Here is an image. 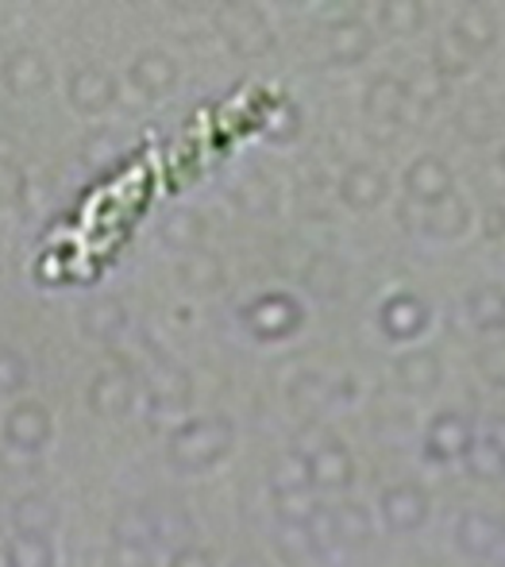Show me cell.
Wrapping results in <instances>:
<instances>
[{
  "instance_id": "obj_42",
  "label": "cell",
  "mask_w": 505,
  "mask_h": 567,
  "mask_svg": "<svg viewBox=\"0 0 505 567\" xmlns=\"http://www.w3.org/2000/svg\"><path fill=\"white\" fill-rule=\"evenodd\" d=\"M405 90H409V101H421V105L429 109L432 101H440V97H444V93H447V82L436 74V70L429 66L421 78H416V85H405Z\"/></svg>"
},
{
  "instance_id": "obj_1",
  "label": "cell",
  "mask_w": 505,
  "mask_h": 567,
  "mask_svg": "<svg viewBox=\"0 0 505 567\" xmlns=\"http://www.w3.org/2000/svg\"><path fill=\"white\" fill-rule=\"evenodd\" d=\"M236 444V425L228 417H194L186 425H178L166 441V460L174 471H208L216 463H224V455Z\"/></svg>"
},
{
  "instance_id": "obj_28",
  "label": "cell",
  "mask_w": 505,
  "mask_h": 567,
  "mask_svg": "<svg viewBox=\"0 0 505 567\" xmlns=\"http://www.w3.org/2000/svg\"><path fill=\"white\" fill-rule=\"evenodd\" d=\"M178 282L189 293H213L224 286V262L213 251H189L178 262Z\"/></svg>"
},
{
  "instance_id": "obj_23",
  "label": "cell",
  "mask_w": 505,
  "mask_h": 567,
  "mask_svg": "<svg viewBox=\"0 0 505 567\" xmlns=\"http://www.w3.org/2000/svg\"><path fill=\"white\" fill-rule=\"evenodd\" d=\"M59 525V509L43 494H23L12 502V529L16 537H51V529Z\"/></svg>"
},
{
  "instance_id": "obj_30",
  "label": "cell",
  "mask_w": 505,
  "mask_h": 567,
  "mask_svg": "<svg viewBox=\"0 0 505 567\" xmlns=\"http://www.w3.org/2000/svg\"><path fill=\"white\" fill-rule=\"evenodd\" d=\"M463 467L478 483H502L505 478V449L494 436H475L467 455H463Z\"/></svg>"
},
{
  "instance_id": "obj_25",
  "label": "cell",
  "mask_w": 505,
  "mask_h": 567,
  "mask_svg": "<svg viewBox=\"0 0 505 567\" xmlns=\"http://www.w3.org/2000/svg\"><path fill=\"white\" fill-rule=\"evenodd\" d=\"M124 329H127V309L120 306L116 298H93L90 306L82 309V332L90 340H116V337H124Z\"/></svg>"
},
{
  "instance_id": "obj_46",
  "label": "cell",
  "mask_w": 505,
  "mask_h": 567,
  "mask_svg": "<svg viewBox=\"0 0 505 567\" xmlns=\"http://www.w3.org/2000/svg\"><path fill=\"white\" fill-rule=\"evenodd\" d=\"M231 567H267V564H262L259 556H239V560L231 564Z\"/></svg>"
},
{
  "instance_id": "obj_14",
  "label": "cell",
  "mask_w": 505,
  "mask_h": 567,
  "mask_svg": "<svg viewBox=\"0 0 505 567\" xmlns=\"http://www.w3.org/2000/svg\"><path fill=\"white\" fill-rule=\"evenodd\" d=\"M116 90H120L116 78H112L104 66H97V62H85V66H78L74 74H70V82H66L70 105H74L78 113H85V116H101L104 109H112Z\"/></svg>"
},
{
  "instance_id": "obj_24",
  "label": "cell",
  "mask_w": 505,
  "mask_h": 567,
  "mask_svg": "<svg viewBox=\"0 0 505 567\" xmlns=\"http://www.w3.org/2000/svg\"><path fill=\"white\" fill-rule=\"evenodd\" d=\"M51 82V70H47L43 54L39 51H16L4 59V85L20 97H31V93L47 90Z\"/></svg>"
},
{
  "instance_id": "obj_6",
  "label": "cell",
  "mask_w": 505,
  "mask_h": 567,
  "mask_svg": "<svg viewBox=\"0 0 505 567\" xmlns=\"http://www.w3.org/2000/svg\"><path fill=\"white\" fill-rule=\"evenodd\" d=\"M402 189L413 205H436L455 194V171L440 155H421L405 166Z\"/></svg>"
},
{
  "instance_id": "obj_34",
  "label": "cell",
  "mask_w": 505,
  "mask_h": 567,
  "mask_svg": "<svg viewBox=\"0 0 505 567\" xmlns=\"http://www.w3.org/2000/svg\"><path fill=\"white\" fill-rule=\"evenodd\" d=\"M116 158H124V140L116 132H93L82 147V163L90 166L93 174H104L116 166Z\"/></svg>"
},
{
  "instance_id": "obj_39",
  "label": "cell",
  "mask_w": 505,
  "mask_h": 567,
  "mask_svg": "<svg viewBox=\"0 0 505 567\" xmlns=\"http://www.w3.org/2000/svg\"><path fill=\"white\" fill-rule=\"evenodd\" d=\"M317 506H320V502L312 498V491L275 494V509H278V522H282V525H305Z\"/></svg>"
},
{
  "instance_id": "obj_18",
  "label": "cell",
  "mask_w": 505,
  "mask_h": 567,
  "mask_svg": "<svg viewBox=\"0 0 505 567\" xmlns=\"http://www.w3.org/2000/svg\"><path fill=\"white\" fill-rule=\"evenodd\" d=\"M127 78H132V85L143 97H166V93L178 90L182 70L166 51H143L140 59L127 66Z\"/></svg>"
},
{
  "instance_id": "obj_16",
  "label": "cell",
  "mask_w": 505,
  "mask_h": 567,
  "mask_svg": "<svg viewBox=\"0 0 505 567\" xmlns=\"http://www.w3.org/2000/svg\"><path fill=\"white\" fill-rule=\"evenodd\" d=\"M194 402V382L178 363H158L147 374V405L155 413H182Z\"/></svg>"
},
{
  "instance_id": "obj_17",
  "label": "cell",
  "mask_w": 505,
  "mask_h": 567,
  "mask_svg": "<svg viewBox=\"0 0 505 567\" xmlns=\"http://www.w3.org/2000/svg\"><path fill=\"white\" fill-rule=\"evenodd\" d=\"M135 402V374L127 367H109L93 379L90 405L97 417H124Z\"/></svg>"
},
{
  "instance_id": "obj_33",
  "label": "cell",
  "mask_w": 505,
  "mask_h": 567,
  "mask_svg": "<svg viewBox=\"0 0 505 567\" xmlns=\"http://www.w3.org/2000/svg\"><path fill=\"white\" fill-rule=\"evenodd\" d=\"M236 205L244 213H251V217H270V213L278 209V189L270 178H262V174H251V178H244L236 186Z\"/></svg>"
},
{
  "instance_id": "obj_2",
  "label": "cell",
  "mask_w": 505,
  "mask_h": 567,
  "mask_svg": "<svg viewBox=\"0 0 505 567\" xmlns=\"http://www.w3.org/2000/svg\"><path fill=\"white\" fill-rule=\"evenodd\" d=\"M216 31L239 59H262L275 51V28L259 4H220L216 8Z\"/></svg>"
},
{
  "instance_id": "obj_35",
  "label": "cell",
  "mask_w": 505,
  "mask_h": 567,
  "mask_svg": "<svg viewBox=\"0 0 505 567\" xmlns=\"http://www.w3.org/2000/svg\"><path fill=\"white\" fill-rule=\"evenodd\" d=\"M290 491H312L309 486V471L298 452H286L275 460L270 467V494H290Z\"/></svg>"
},
{
  "instance_id": "obj_22",
  "label": "cell",
  "mask_w": 505,
  "mask_h": 567,
  "mask_svg": "<svg viewBox=\"0 0 505 567\" xmlns=\"http://www.w3.org/2000/svg\"><path fill=\"white\" fill-rule=\"evenodd\" d=\"M112 545L120 553H147L155 548V529H151V509L147 506H127L112 522Z\"/></svg>"
},
{
  "instance_id": "obj_12",
  "label": "cell",
  "mask_w": 505,
  "mask_h": 567,
  "mask_svg": "<svg viewBox=\"0 0 505 567\" xmlns=\"http://www.w3.org/2000/svg\"><path fill=\"white\" fill-rule=\"evenodd\" d=\"M447 43H455V51L467 54V59H478L483 51H491L498 43V16L486 4H463L452 20V35Z\"/></svg>"
},
{
  "instance_id": "obj_10",
  "label": "cell",
  "mask_w": 505,
  "mask_h": 567,
  "mask_svg": "<svg viewBox=\"0 0 505 567\" xmlns=\"http://www.w3.org/2000/svg\"><path fill=\"white\" fill-rule=\"evenodd\" d=\"M305 471H309L312 491H348L355 483V460H351L348 444L328 436L317 452L305 455Z\"/></svg>"
},
{
  "instance_id": "obj_32",
  "label": "cell",
  "mask_w": 505,
  "mask_h": 567,
  "mask_svg": "<svg viewBox=\"0 0 505 567\" xmlns=\"http://www.w3.org/2000/svg\"><path fill=\"white\" fill-rule=\"evenodd\" d=\"M374 16L390 35H416L429 20V8L421 0H382V4H374Z\"/></svg>"
},
{
  "instance_id": "obj_8",
  "label": "cell",
  "mask_w": 505,
  "mask_h": 567,
  "mask_svg": "<svg viewBox=\"0 0 505 567\" xmlns=\"http://www.w3.org/2000/svg\"><path fill=\"white\" fill-rule=\"evenodd\" d=\"M402 225L409 231H421V236L429 239H460L463 231L471 225V209L467 202H460V197H447V202H436V205H421L416 209V217L409 213V205H402Z\"/></svg>"
},
{
  "instance_id": "obj_29",
  "label": "cell",
  "mask_w": 505,
  "mask_h": 567,
  "mask_svg": "<svg viewBox=\"0 0 505 567\" xmlns=\"http://www.w3.org/2000/svg\"><path fill=\"white\" fill-rule=\"evenodd\" d=\"M151 509V529H155V548H186L194 537V522L182 506H147Z\"/></svg>"
},
{
  "instance_id": "obj_47",
  "label": "cell",
  "mask_w": 505,
  "mask_h": 567,
  "mask_svg": "<svg viewBox=\"0 0 505 567\" xmlns=\"http://www.w3.org/2000/svg\"><path fill=\"white\" fill-rule=\"evenodd\" d=\"M498 166H502V174H505V147L498 151Z\"/></svg>"
},
{
  "instance_id": "obj_37",
  "label": "cell",
  "mask_w": 505,
  "mask_h": 567,
  "mask_svg": "<svg viewBox=\"0 0 505 567\" xmlns=\"http://www.w3.org/2000/svg\"><path fill=\"white\" fill-rule=\"evenodd\" d=\"M455 127L475 143L491 140L494 135V109L486 105V101H467V105H460V113H455Z\"/></svg>"
},
{
  "instance_id": "obj_20",
  "label": "cell",
  "mask_w": 505,
  "mask_h": 567,
  "mask_svg": "<svg viewBox=\"0 0 505 567\" xmlns=\"http://www.w3.org/2000/svg\"><path fill=\"white\" fill-rule=\"evenodd\" d=\"M394 374L402 382V390L409 394H432L444 379V363H440L436 351L429 348H413V351H402L394 359Z\"/></svg>"
},
{
  "instance_id": "obj_3",
  "label": "cell",
  "mask_w": 505,
  "mask_h": 567,
  "mask_svg": "<svg viewBox=\"0 0 505 567\" xmlns=\"http://www.w3.org/2000/svg\"><path fill=\"white\" fill-rule=\"evenodd\" d=\"M244 329L262 343L290 340L293 332L305 324V306L293 293H259L255 301H247L244 313H239Z\"/></svg>"
},
{
  "instance_id": "obj_38",
  "label": "cell",
  "mask_w": 505,
  "mask_h": 567,
  "mask_svg": "<svg viewBox=\"0 0 505 567\" xmlns=\"http://www.w3.org/2000/svg\"><path fill=\"white\" fill-rule=\"evenodd\" d=\"M28 386V359L16 348L0 343V398H12Z\"/></svg>"
},
{
  "instance_id": "obj_27",
  "label": "cell",
  "mask_w": 505,
  "mask_h": 567,
  "mask_svg": "<svg viewBox=\"0 0 505 567\" xmlns=\"http://www.w3.org/2000/svg\"><path fill=\"white\" fill-rule=\"evenodd\" d=\"M328 514H332L336 545L340 548H359L371 540L374 525H371V514H367L363 502H336V506H328Z\"/></svg>"
},
{
  "instance_id": "obj_31",
  "label": "cell",
  "mask_w": 505,
  "mask_h": 567,
  "mask_svg": "<svg viewBox=\"0 0 505 567\" xmlns=\"http://www.w3.org/2000/svg\"><path fill=\"white\" fill-rule=\"evenodd\" d=\"M332 398H336V386L324 379V374H317V371L298 374V379H293V386H290L293 410L305 413V417H320V413L332 405Z\"/></svg>"
},
{
  "instance_id": "obj_11",
  "label": "cell",
  "mask_w": 505,
  "mask_h": 567,
  "mask_svg": "<svg viewBox=\"0 0 505 567\" xmlns=\"http://www.w3.org/2000/svg\"><path fill=\"white\" fill-rule=\"evenodd\" d=\"M471 441H475L471 421L460 417V413H452V410H444L429 421V429H424V460L429 463H455V460L467 455Z\"/></svg>"
},
{
  "instance_id": "obj_40",
  "label": "cell",
  "mask_w": 505,
  "mask_h": 567,
  "mask_svg": "<svg viewBox=\"0 0 505 567\" xmlns=\"http://www.w3.org/2000/svg\"><path fill=\"white\" fill-rule=\"evenodd\" d=\"M301 132V109L293 101H278V109L267 120V135L275 143H290Z\"/></svg>"
},
{
  "instance_id": "obj_15",
  "label": "cell",
  "mask_w": 505,
  "mask_h": 567,
  "mask_svg": "<svg viewBox=\"0 0 505 567\" xmlns=\"http://www.w3.org/2000/svg\"><path fill=\"white\" fill-rule=\"evenodd\" d=\"M502 540H505L502 517L483 514V509H471V514H463L460 525H455V548H460L463 556H475V560H491L502 548Z\"/></svg>"
},
{
  "instance_id": "obj_9",
  "label": "cell",
  "mask_w": 505,
  "mask_h": 567,
  "mask_svg": "<svg viewBox=\"0 0 505 567\" xmlns=\"http://www.w3.org/2000/svg\"><path fill=\"white\" fill-rule=\"evenodd\" d=\"M371 51H374V35L355 8H348V12L328 23V62H336V66H359V62L371 59Z\"/></svg>"
},
{
  "instance_id": "obj_43",
  "label": "cell",
  "mask_w": 505,
  "mask_h": 567,
  "mask_svg": "<svg viewBox=\"0 0 505 567\" xmlns=\"http://www.w3.org/2000/svg\"><path fill=\"white\" fill-rule=\"evenodd\" d=\"M478 374L494 386H505V340L478 351Z\"/></svg>"
},
{
  "instance_id": "obj_36",
  "label": "cell",
  "mask_w": 505,
  "mask_h": 567,
  "mask_svg": "<svg viewBox=\"0 0 505 567\" xmlns=\"http://www.w3.org/2000/svg\"><path fill=\"white\" fill-rule=\"evenodd\" d=\"M8 567H54L51 537H16L8 545Z\"/></svg>"
},
{
  "instance_id": "obj_7",
  "label": "cell",
  "mask_w": 505,
  "mask_h": 567,
  "mask_svg": "<svg viewBox=\"0 0 505 567\" xmlns=\"http://www.w3.org/2000/svg\"><path fill=\"white\" fill-rule=\"evenodd\" d=\"M379 509H382V525H387L390 533H416L429 522L432 502H429V494H424V486L394 483L382 491Z\"/></svg>"
},
{
  "instance_id": "obj_41",
  "label": "cell",
  "mask_w": 505,
  "mask_h": 567,
  "mask_svg": "<svg viewBox=\"0 0 505 567\" xmlns=\"http://www.w3.org/2000/svg\"><path fill=\"white\" fill-rule=\"evenodd\" d=\"M23 194H28V178H23L20 163H12V158H0V209H12V205H20Z\"/></svg>"
},
{
  "instance_id": "obj_44",
  "label": "cell",
  "mask_w": 505,
  "mask_h": 567,
  "mask_svg": "<svg viewBox=\"0 0 505 567\" xmlns=\"http://www.w3.org/2000/svg\"><path fill=\"white\" fill-rule=\"evenodd\" d=\"M166 567H216L213 560V553L202 545H186V548H178V553H171V564Z\"/></svg>"
},
{
  "instance_id": "obj_4",
  "label": "cell",
  "mask_w": 505,
  "mask_h": 567,
  "mask_svg": "<svg viewBox=\"0 0 505 567\" xmlns=\"http://www.w3.org/2000/svg\"><path fill=\"white\" fill-rule=\"evenodd\" d=\"M51 441V410L43 402H16L12 410L4 413V444L20 455H39Z\"/></svg>"
},
{
  "instance_id": "obj_13",
  "label": "cell",
  "mask_w": 505,
  "mask_h": 567,
  "mask_svg": "<svg viewBox=\"0 0 505 567\" xmlns=\"http://www.w3.org/2000/svg\"><path fill=\"white\" fill-rule=\"evenodd\" d=\"M336 194L351 213H371L390 197V178L371 163H351L336 182Z\"/></svg>"
},
{
  "instance_id": "obj_21",
  "label": "cell",
  "mask_w": 505,
  "mask_h": 567,
  "mask_svg": "<svg viewBox=\"0 0 505 567\" xmlns=\"http://www.w3.org/2000/svg\"><path fill=\"white\" fill-rule=\"evenodd\" d=\"M467 321L475 324V332H505V286L483 282L463 298Z\"/></svg>"
},
{
  "instance_id": "obj_19",
  "label": "cell",
  "mask_w": 505,
  "mask_h": 567,
  "mask_svg": "<svg viewBox=\"0 0 505 567\" xmlns=\"http://www.w3.org/2000/svg\"><path fill=\"white\" fill-rule=\"evenodd\" d=\"M409 105H413V101H409L405 82L394 74L371 78V85L363 90V113L371 120H379V124H402Z\"/></svg>"
},
{
  "instance_id": "obj_45",
  "label": "cell",
  "mask_w": 505,
  "mask_h": 567,
  "mask_svg": "<svg viewBox=\"0 0 505 567\" xmlns=\"http://www.w3.org/2000/svg\"><path fill=\"white\" fill-rule=\"evenodd\" d=\"M483 231H486V239H498L502 236V231H505V205H491V209H486Z\"/></svg>"
},
{
  "instance_id": "obj_5",
  "label": "cell",
  "mask_w": 505,
  "mask_h": 567,
  "mask_svg": "<svg viewBox=\"0 0 505 567\" xmlns=\"http://www.w3.org/2000/svg\"><path fill=\"white\" fill-rule=\"evenodd\" d=\"M429 321H432L429 301L413 290L390 293V298L379 306V329H382V337L394 340V343L416 340L424 329H429Z\"/></svg>"
},
{
  "instance_id": "obj_26",
  "label": "cell",
  "mask_w": 505,
  "mask_h": 567,
  "mask_svg": "<svg viewBox=\"0 0 505 567\" xmlns=\"http://www.w3.org/2000/svg\"><path fill=\"white\" fill-rule=\"evenodd\" d=\"M158 236H163L166 247H178V251H202V239H205V220L197 209H186V205H178V209H171L163 217V225H158Z\"/></svg>"
}]
</instances>
